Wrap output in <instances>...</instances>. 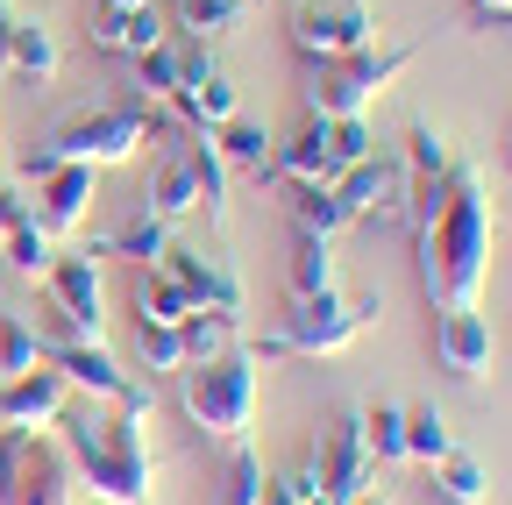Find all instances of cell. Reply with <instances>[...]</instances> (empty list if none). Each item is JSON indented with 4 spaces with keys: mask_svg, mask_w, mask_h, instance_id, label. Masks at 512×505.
Wrapping results in <instances>:
<instances>
[{
    "mask_svg": "<svg viewBox=\"0 0 512 505\" xmlns=\"http://www.w3.org/2000/svg\"><path fill=\"white\" fill-rule=\"evenodd\" d=\"M484 257H491V200L477 164H448V193L427 235H413V271L434 306H477L484 292Z\"/></svg>",
    "mask_w": 512,
    "mask_h": 505,
    "instance_id": "1",
    "label": "cell"
},
{
    "mask_svg": "<svg viewBox=\"0 0 512 505\" xmlns=\"http://www.w3.org/2000/svg\"><path fill=\"white\" fill-rule=\"evenodd\" d=\"M143 399H86V406H64L57 427L72 441L79 470L93 477L100 498L114 505H150V449H143Z\"/></svg>",
    "mask_w": 512,
    "mask_h": 505,
    "instance_id": "2",
    "label": "cell"
},
{
    "mask_svg": "<svg viewBox=\"0 0 512 505\" xmlns=\"http://www.w3.org/2000/svg\"><path fill=\"white\" fill-rule=\"evenodd\" d=\"M178 406H185L192 427H207L221 441H242L249 420H256V356L235 342L207 363H185L178 370Z\"/></svg>",
    "mask_w": 512,
    "mask_h": 505,
    "instance_id": "3",
    "label": "cell"
},
{
    "mask_svg": "<svg viewBox=\"0 0 512 505\" xmlns=\"http://www.w3.org/2000/svg\"><path fill=\"white\" fill-rule=\"evenodd\" d=\"M136 143H150V107H93V114H72L22 157L29 178L57 171V164H121L136 157Z\"/></svg>",
    "mask_w": 512,
    "mask_h": 505,
    "instance_id": "4",
    "label": "cell"
},
{
    "mask_svg": "<svg viewBox=\"0 0 512 505\" xmlns=\"http://www.w3.org/2000/svg\"><path fill=\"white\" fill-rule=\"evenodd\" d=\"M413 65V50H356V57H320V65H306V107L320 121L335 114H363L384 86H392L399 72Z\"/></svg>",
    "mask_w": 512,
    "mask_h": 505,
    "instance_id": "5",
    "label": "cell"
},
{
    "mask_svg": "<svg viewBox=\"0 0 512 505\" xmlns=\"http://www.w3.org/2000/svg\"><path fill=\"white\" fill-rule=\"evenodd\" d=\"M0 505H72L64 449L43 427H0Z\"/></svg>",
    "mask_w": 512,
    "mask_h": 505,
    "instance_id": "6",
    "label": "cell"
},
{
    "mask_svg": "<svg viewBox=\"0 0 512 505\" xmlns=\"http://www.w3.org/2000/svg\"><path fill=\"white\" fill-rule=\"evenodd\" d=\"M335 200L349 221H377V228H406V207H413V171L399 150H370L363 164H349L335 178Z\"/></svg>",
    "mask_w": 512,
    "mask_h": 505,
    "instance_id": "7",
    "label": "cell"
},
{
    "mask_svg": "<svg viewBox=\"0 0 512 505\" xmlns=\"http://www.w3.org/2000/svg\"><path fill=\"white\" fill-rule=\"evenodd\" d=\"M370 321H377V292H356V299L320 292V299H299V306H292V321H285L278 335H285L292 356H335V349H349Z\"/></svg>",
    "mask_w": 512,
    "mask_h": 505,
    "instance_id": "8",
    "label": "cell"
},
{
    "mask_svg": "<svg viewBox=\"0 0 512 505\" xmlns=\"http://www.w3.org/2000/svg\"><path fill=\"white\" fill-rule=\"evenodd\" d=\"M370 43H377L370 0H306L299 22H292V50L306 57V65H320V57H356Z\"/></svg>",
    "mask_w": 512,
    "mask_h": 505,
    "instance_id": "9",
    "label": "cell"
},
{
    "mask_svg": "<svg viewBox=\"0 0 512 505\" xmlns=\"http://www.w3.org/2000/svg\"><path fill=\"white\" fill-rule=\"evenodd\" d=\"M43 299H50V313L64 321V335H72V342H100V328H107V292H100V271H93L86 249H72V257H57V264L43 271Z\"/></svg>",
    "mask_w": 512,
    "mask_h": 505,
    "instance_id": "10",
    "label": "cell"
},
{
    "mask_svg": "<svg viewBox=\"0 0 512 505\" xmlns=\"http://www.w3.org/2000/svg\"><path fill=\"white\" fill-rule=\"evenodd\" d=\"M320 505H356L363 491H370V470H377V456H370V434H363V413H342L328 434H320Z\"/></svg>",
    "mask_w": 512,
    "mask_h": 505,
    "instance_id": "11",
    "label": "cell"
},
{
    "mask_svg": "<svg viewBox=\"0 0 512 505\" xmlns=\"http://www.w3.org/2000/svg\"><path fill=\"white\" fill-rule=\"evenodd\" d=\"M64 399H72V385H64V370L43 356L36 370H15L8 385H0V420L8 427H57Z\"/></svg>",
    "mask_w": 512,
    "mask_h": 505,
    "instance_id": "12",
    "label": "cell"
},
{
    "mask_svg": "<svg viewBox=\"0 0 512 505\" xmlns=\"http://www.w3.org/2000/svg\"><path fill=\"white\" fill-rule=\"evenodd\" d=\"M164 271L192 292V306H207V313H242V271L228 257H207V249H164Z\"/></svg>",
    "mask_w": 512,
    "mask_h": 505,
    "instance_id": "13",
    "label": "cell"
},
{
    "mask_svg": "<svg viewBox=\"0 0 512 505\" xmlns=\"http://www.w3.org/2000/svg\"><path fill=\"white\" fill-rule=\"evenodd\" d=\"M93 185H100V164H57L36 178V221L50 235H72L93 207Z\"/></svg>",
    "mask_w": 512,
    "mask_h": 505,
    "instance_id": "14",
    "label": "cell"
},
{
    "mask_svg": "<svg viewBox=\"0 0 512 505\" xmlns=\"http://www.w3.org/2000/svg\"><path fill=\"white\" fill-rule=\"evenodd\" d=\"M434 356H441V370H456V377H484L491 370V321L477 306H441Z\"/></svg>",
    "mask_w": 512,
    "mask_h": 505,
    "instance_id": "15",
    "label": "cell"
},
{
    "mask_svg": "<svg viewBox=\"0 0 512 505\" xmlns=\"http://www.w3.org/2000/svg\"><path fill=\"white\" fill-rule=\"evenodd\" d=\"M50 363L64 370V385H79V392H93V399H143V406H150V392L128 385V370H121L100 342H57Z\"/></svg>",
    "mask_w": 512,
    "mask_h": 505,
    "instance_id": "16",
    "label": "cell"
},
{
    "mask_svg": "<svg viewBox=\"0 0 512 505\" xmlns=\"http://www.w3.org/2000/svg\"><path fill=\"white\" fill-rule=\"evenodd\" d=\"M164 249H171V221H157L150 207H136L121 228L93 235L86 257H128V264H164Z\"/></svg>",
    "mask_w": 512,
    "mask_h": 505,
    "instance_id": "17",
    "label": "cell"
},
{
    "mask_svg": "<svg viewBox=\"0 0 512 505\" xmlns=\"http://www.w3.org/2000/svg\"><path fill=\"white\" fill-rule=\"evenodd\" d=\"M93 43L114 57H143L164 43V15L157 8H93Z\"/></svg>",
    "mask_w": 512,
    "mask_h": 505,
    "instance_id": "18",
    "label": "cell"
},
{
    "mask_svg": "<svg viewBox=\"0 0 512 505\" xmlns=\"http://www.w3.org/2000/svg\"><path fill=\"white\" fill-rule=\"evenodd\" d=\"M171 114L185 121V129H221V121L235 114V86H228V72H200V79H185V86H178V100H171Z\"/></svg>",
    "mask_w": 512,
    "mask_h": 505,
    "instance_id": "19",
    "label": "cell"
},
{
    "mask_svg": "<svg viewBox=\"0 0 512 505\" xmlns=\"http://www.w3.org/2000/svg\"><path fill=\"white\" fill-rule=\"evenodd\" d=\"M0 57H8V72H22V79H50L57 72V36L43 29V22H8L0 29Z\"/></svg>",
    "mask_w": 512,
    "mask_h": 505,
    "instance_id": "20",
    "label": "cell"
},
{
    "mask_svg": "<svg viewBox=\"0 0 512 505\" xmlns=\"http://www.w3.org/2000/svg\"><path fill=\"white\" fill-rule=\"evenodd\" d=\"M178 342H185V363H207L221 349L242 342V313H207V306H192L185 321H178Z\"/></svg>",
    "mask_w": 512,
    "mask_h": 505,
    "instance_id": "21",
    "label": "cell"
},
{
    "mask_svg": "<svg viewBox=\"0 0 512 505\" xmlns=\"http://www.w3.org/2000/svg\"><path fill=\"white\" fill-rule=\"evenodd\" d=\"M320 292H342L335 285V242L328 235H299L292 242V299H320Z\"/></svg>",
    "mask_w": 512,
    "mask_h": 505,
    "instance_id": "22",
    "label": "cell"
},
{
    "mask_svg": "<svg viewBox=\"0 0 512 505\" xmlns=\"http://www.w3.org/2000/svg\"><path fill=\"white\" fill-rule=\"evenodd\" d=\"M207 136H214V150L228 157V171H249V178H264V164H271V136L256 129V121L228 114L221 129H207Z\"/></svg>",
    "mask_w": 512,
    "mask_h": 505,
    "instance_id": "23",
    "label": "cell"
},
{
    "mask_svg": "<svg viewBox=\"0 0 512 505\" xmlns=\"http://www.w3.org/2000/svg\"><path fill=\"white\" fill-rule=\"evenodd\" d=\"M256 8H264V0H178V29L200 36V43H214V36L242 29Z\"/></svg>",
    "mask_w": 512,
    "mask_h": 505,
    "instance_id": "24",
    "label": "cell"
},
{
    "mask_svg": "<svg viewBox=\"0 0 512 505\" xmlns=\"http://www.w3.org/2000/svg\"><path fill=\"white\" fill-rule=\"evenodd\" d=\"M0 242H8V271H15V278H36V285H43V271L57 264V235H50L36 214H29V221H15Z\"/></svg>",
    "mask_w": 512,
    "mask_h": 505,
    "instance_id": "25",
    "label": "cell"
},
{
    "mask_svg": "<svg viewBox=\"0 0 512 505\" xmlns=\"http://www.w3.org/2000/svg\"><path fill=\"white\" fill-rule=\"evenodd\" d=\"M185 313H192V292H185L171 271L150 264V271L136 278V321H164V328H178Z\"/></svg>",
    "mask_w": 512,
    "mask_h": 505,
    "instance_id": "26",
    "label": "cell"
},
{
    "mask_svg": "<svg viewBox=\"0 0 512 505\" xmlns=\"http://www.w3.org/2000/svg\"><path fill=\"white\" fill-rule=\"evenodd\" d=\"M292 228L335 242V235L349 228V214H342V200H335V185H292Z\"/></svg>",
    "mask_w": 512,
    "mask_h": 505,
    "instance_id": "27",
    "label": "cell"
},
{
    "mask_svg": "<svg viewBox=\"0 0 512 505\" xmlns=\"http://www.w3.org/2000/svg\"><path fill=\"white\" fill-rule=\"evenodd\" d=\"M406 171H413V185H441L448 178V164H456V150H448V136L434 129V121H413L406 129Z\"/></svg>",
    "mask_w": 512,
    "mask_h": 505,
    "instance_id": "28",
    "label": "cell"
},
{
    "mask_svg": "<svg viewBox=\"0 0 512 505\" xmlns=\"http://www.w3.org/2000/svg\"><path fill=\"white\" fill-rule=\"evenodd\" d=\"M136 79H143V100H150V107H171V100H178V86H185V57H178L171 36H164L157 50L136 57Z\"/></svg>",
    "mask_w": 512,
    "mask_h": 505,
    "instance_id": "29",
    "label": "cell"
},
{
    "mask_svg": "<svg viewBox=\"0 0 512 505\" xmlns=\"http://www.w3.org/2000/svg\"><path fill=\"white\" fill-rule=\"evenodd\" d=\"M434 491H441V498H456V505H484L491 477H484V463H477V456H463V449H448V456L434 463Z\"/></svg>",
    "mask_w": 512,
    "mask_h": 505,
    "instance_id": "30",
    "label": "cell"
},
{
    "mask_svg": "<svg viewBox=\"0 0 512 505\" xmlns=\"http://www.w3.org/2000/svg\"><path fill=\"white\" fill-rule=\"evenodd\" d=\"M448 449H456L448 420H441L434 406H406V463H441Z\"/></svg>",
    "mask_w": 512,
    "mask_h": 505,
    "instance_id": "31",
    "label": "cell"
},
{
    "mask_svg": "<svg viewBox=\"0 0 512 505\" xmlns=\"http://www.w3.org/2000/svg\"><path fill=\"white\" fill-rule=\"evenodd\" d=\"M136 356H143L150 377H178V370H185V342H178V328H164V321H136Z\"/></svg>",
    "mask_w": 512,
    "mask_h": 505,
    "instance_id": "32",
    "label": "cell"
},
{
    "mask_svg": "<svg viewBox=\"0 0 512 505\" xmlns=\"http://www.w3.org/2000/svg\"><path fill=\"white\" fill-rule=\"evenodd\" d=\"M192 164H200V193H207V221L228 214V157L214 150L207 129H192Z\"/></svg>",
    "mask_w": 512,
    "mask_h": 505,
    "instance_id": "33",
    "label": "cell"
},
{
    "mask_svg": "<svg viewBox=\"0 0 512 505\" xmlns=\"http://www.w3.org/2000/svg\"><path fill=\"white\" fill-rule=\"evenodd\" d=\"M43 356H50V349H43V335L22 321V313H0V370L15 377V370H36Z\"/></svg>",
    "mask_w": 512,
    "mask_h": 505,
    "instance_id": "34",
    "label": "cell"
},
{
    "mask_svg": "<svg viewBox=\"0 0 512 505\" xmlns=\"http://www.w3.org/2000/svg\"><path fill=\"white\" fill-rule=\"evenodd\" d=\"M363 434H370V456H377V463H406V406L363 413Z\"/></svg>",
    "mask_w": 512,
    "mask_h": 505,
    "instance_id": "35",
    "label": "cell"
},
{
    "mask_svg": "<svg viewBox=\"0 0 512 505\" xmlns=\"http://www.w3.org/2000/svg\"><path fill=\"white\" fill-rule=\"evenodd\" d=\"M328 143H335V171H349V164H363V157L377 150V136H370L363 114H335V121H328Z\"/></svg>",
    "mask_w": 512,
    "mask_h": 505,
    "instance_id": "36",
    "label": "cell"
},
{
    "mask_svg": "<svg viewBox=\"0 0 512 505\" xmlns=\"http://www.w3.org/2000/svg\"><path fill=\"white\" fill-rule=\"evenodd\" d=\"M228 505H264V463H256V449H235V470H228Z\"/></svg>",
    "mask_w": 512,
    "mask_h": 505,
    "instance_id": "37",
    "label": "cell"
},
{
    "mask_svg": "<svg viewBox=\"0 0 512 505\" xmlns=\"http://www.w3.org/2000/svg\"><path fill=\"white\" fill-rule=\"evenodd\" d=\"M15 221H29V200H22V193H8V185H0V235H8Z\"/></svg>",
    "mask_w": 512,
    "mask_h": 505,
    "instance_id": "38",
    "label": "cell"
},
{
    "mask_svg": "<svg viewBox=\"0 0 512 505\" xmlns=\"http://www.w3.org/2000/svg\"><path fill=\"white\" fill-rule=\"evenodd\" d=\"M264 505H306V498L292 491V477H264Z\"/></svg>",
    "mask_w": 512,
    "mask_h": 505,
    "instance_id": "39",
    "label": "cell"
},
{
    "mask_svg": "<svg viewBox=\"0 0 512 505\" xmlns=\"http://www.w3.org/2000/svg\"><path fill=\"white\" fill-rule=\"evenodd\" d=\"M477 22H512V0H470Z\"/></svg>",
    "mask_w": 512,
    "mask_h": 505,
    "instance_id": "40",
    "label": "cell"
},
{
    "mask_svg": "<svg viewBox=\"0 0 512 505\" xmlns=\"http://www.w3.org/2000/svg\"><path fill=\"white\" fill-rule=\"evenodd\" d=\"M93 8H150V0H93Z\"/></svg>",
    "mask_w": 512,
    "mask_h": 505,
    "instance_id": "41",
    "label": "cell"
},
{
    "mask_svg": "<svg viewBox=\"0 0 512 505\" xmlns=\"http://www.w3.org/2000/svg\"><path fill=\"white\" fill-rule=\"evenodd\" d=\"M8 22H15V0H0V29H8Z\"/></svg>",
    "mask_w": 512,
    "mask_h": 505,
    "instance_id": "42",
    "label": "cell"
},
{
    "mask_svg": "<svg viewBox=\"0 0 512 505\" xmlns=\"http://www.w3.org/2000/svg\"><path fill=\"white\" fill-rule=\"evenodd\" d=\"M356 505H392V498H377V491H363V498H356Z\"/></svg>",
    "mask_w": 512,
    "mask_h": 505,
    "instance_id": "43",
    "label": "cell"
},
{
    "mask_svg": "<svg viewBox=\"0 0 512 505\" xmlns=\"http://www.w3.org/2000/svg\"><path fill=\"white\" fill-rule=\"evenodd\" d=\"M505 171H512V143H505Z\"/></svg>",
    "mask_w": 512,
    "mask_h": 505,
    "instance_id": "44",
    "label": "cell"
},
{
    "mask_svg": "<svg viewBox=\"0 0 512 505\" xmlns=\"http://www.w3.org/2000/svg\"><path fill=\"white\" fill-rule=\"evenodd\" d=\"M441 505H456V498H441Z\"/></svg>",
    "mask_w": 512,
    "mask_h": 505,
    "instance_id": "45",
    "label": "cell"
},
{
    "mask_svg": "<svg viewBox=\"0 0 512 505\" xmlns=\"http://www.w3.org/2000/svg\"><path fill=\"white\" fill-rule=\"evenodd\" d=\"M0 427H8V420H0Z\"/></svg>",
    "mask_w": 512,
    "mask_h": 505,
    "instance_id": "46",
    "label": "cell"
}]
</instances>
